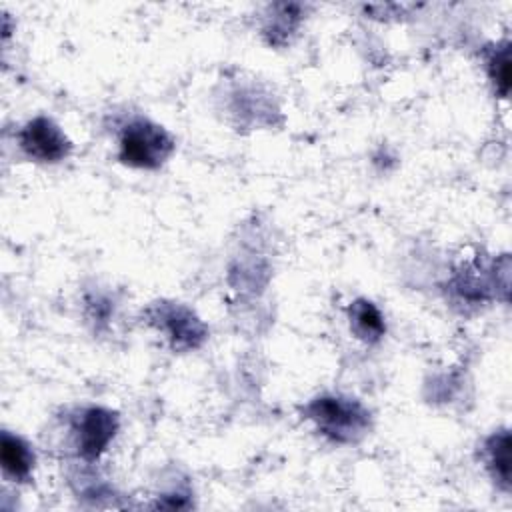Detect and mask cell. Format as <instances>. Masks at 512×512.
<instances>
[{
  "mask_svg": "<svg viewBox=\"0 0 512 512\" xmlns=\"http://www.w3.org/2000/svg\"><path fill=\"white\" fill-rule=\"evenodd\" d=\"M304 414L314 426L338 444L358 442L370 428V412L354 398L322 394L304 406Z\"/></svg>",
  "mask_w": 512,
  "mask_h": 512,
  "instance_id": "cell-1",
  "label": "cell"
},
{
  "mask_svg": "<svg viewBox=\"0 0 512 512\" xmlns=\"http://www.w3.org/2000/svg\"><path fill=\"white\" fill-rule=\"evenodd\" d=\"M174 152V138L166 128L148 120L132 118L118 136V158L132 168L156 170Z\"/></svg>",
  "mask_w": 512,
  "mask_h": 512,
  "instance_id": "cell-2",
  "label": "cell"
},
{
  "mask_svg": "<svg viewBox=\"0 0 512 512\" xmlns=\"http://www.w3.org/2000/svg\"><path fill=\"white\" fill-rule=\"evenodd\" d=\"M150 320L166 334L174 350H194L206 336V324L184 304L158 302L150 310Z\"/></svg>",
  "mask_w": 512,
  "mask_h": 512,
  "instance_id": "cell-3",
  "label": "cell"
},
{
  "mask_svg": "<svg viewBox=\"0 0 512 512\" xmlns=\"http://www.w3.org/2000/svg\"><path fill=\"white\" fill-rule=\"evenodd\" d=\"M118 426H120L118 414L108 408L90 406L82 410L72 426L76 434L78 456L86 462L98 460L114 440Z\"/></svg>",
  "mask_w": 512,
  "mask_h": 512,
  "instance_id": "cell-4",
  "label": "cell"
},
{
  "mask_svg": "<svg viewBox=\"0 0 512 512\" xmlns=\"http://www.w3.org/2000/svg\"><path fill=\"white\" fill-rule=\"evenodd\" d=\"M18 144L28 158L46 164L60 162L72 152V142L48 116L28 120L18 132Z\"/></svg>",
  "mask_w": 512,
  "mask_h": 512,
  "instance_id": "cell-5",
  "label": "cell"
},
{
  "mask_svg": "<svg viewBox=\"0 0 512 512\" xmlns=\"http://www.w3.org/2000/svg\"><path fill=\"white\" fill-rule=\"evenodd\" d=\"M0 464L6 476L18 482H26L32 476L36 456L32 446L24 438L4 430L0 438Z\"/></svg>",
  "mask_w": 512,
  "mask_h": 512,
  "instance_id": "cell-6",
  "label": "cell"
},
{
  "mask_svg": "<svg viewBox=\"0 0 512 512\" xmlns=\"http://www.w3.org/2000/svg\"><path fill=\"white\" fill-rule=\"evenodd\" d=\"M350 328L364 342H378L386 332V322L378 306L366 298H358L348 308Z\"/></svg>",
  "mask_w": 512,
  "mask_h": 512,
  "instance_id": "cell-7",
  "label": "cell"
},
{
  "mask_svg": "<svg viewBox=\"0 0 512 512\" xmlns=\"http://www.w3.org/2000/svg\"><path fill=\"white\" fill-rule=\"evenodd\" d=\"M484 460L494 482L502 490L510 488V432L498 430L484 442Z\"/></svg>",
  "mask_w": 512,
  "mask_h": 512,
  "instance_id": "cell-8",
  "label": "cell"
},
{
  "mask_svg": "<svg viewBox=\"0 0 512 512\" xmlns=\"http://www.w3.org/2000/svg\"><path fill=\"white\" fill-rule=\"evenodd\" d=\"M488 74L490 80L494 82L498 94L502 98L508 96L510 92V48L508 44H502L488 56Z\"/></svg>",
  "mask_w": 512,
  "mask_h": 512,
  "instance_id": "cell-9",
  "label": "cell"
},
{
  "mask_svg": "<svg viewBox=\"0 0 512 512\" xmlns=\"http://www.w3.org/2000/svg\"><path fill=\"white\" fill-rule=\"evenodd\" d=\"M280 12L274 14V20L270 24V34H272V40H276V36H284L288 30H294L296 22H298V16H300V6L296 4H282V6H276Z\"/></svg>",
  "mask_w": 512,
  "mask_h": 512,
  "instance_id": "cell-10",
  "label": "cell"
}]
</instances>
